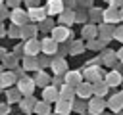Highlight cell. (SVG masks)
<instances>
[{
  "label": "cell",
  "instance_id": "6da1fadb",
  "mask_svg": "<svg viewBox=\"0 0 123 115\" xmlns=\"http://www.w3.org/2000/svg\"><path fill=\"white\" fill-rule=\"evenodd\" d=\"M63 10L62 0H48V13H60Z\"/></svg>",
  "mask_w": 123,
  "mask_h": 115
},
{
  "label": "cell",
  "instance_id": "52a82bcc",
  "mask_svg": "<svg viewBox=\"0 0 123 115\" xmlns=\"http://www.w3.org/2000/svg\"><path fill=\"white\" fill-rule=\"evenodd\" d=\"M37 50H38V46H37L35 42H27V52H29V54H35Z\"/></svg>",
  "mask_w": 123,
  "mask_h": 115
},
{
  "label": "cell",
  "instance_id": "9c48e42d",
  "mask_svg": "<svg viewBox=\"0 0 123 115\" xmlns=\"http://www.w3.org/2000/svg\"><path fill=\"white\" fill-rule=\"evenodd\" d=\"M106 19H110V21H115V19H117V15H115L113 12H108V13H106Z\"/></svg>",
  "mask_w": 123,
  "mask_h": 115
},
{
  "label": "cell",
  "instance_id": "7c38bea8",
  "mask_svg": "<svg viewBox=\"0 0 123 115\" xmlns=\"http://www.w3.org/2000/svg\"><path fill=\"white\" fill-rule=\"evenodd\" d=\"M119 58H121V59H123V50H121V52H119Z\"/></svg>",
  "mask_w": 123,
  "mask_h": 115
},
{
  "label": "cell",
  "instance_id": "277c9868",
  "mask_svg": "<svg viewBox=\"0 0 123 115\" xmlns=\"http://www.w3.org/2000/svg\"><path fill=\"white\" fill-rule=\"evenodd\" d=\"M42 50H44V52H48V54H52V52L56 50L54 38H48V40H44V44H42Z\"/></svg>",
  "mask_w": 123,
  "mask_h": 115
},
{
  "label": "cell",
  "instance_id": "30bf717a",
  "mask_svg": "<svg viewBox=\"0 0 123 115\" xmlns=\"http://www.w3.org/2000/svg\"><path fill=\"white\" fill-rule=\"evenodd\" d=\"M115 34H117V38H121V40H123V29H119Z\"/></svg>",
  "mask_w": 123,
  "mask_h": 115
},
{
  "label": "cell",
  "instance_id": "7a4b0ae2",
  "mask_svg": "<svg viewBox=\"0 0 123 115\" xmlns=\"http://www.w3.org/2000/svg\"><path fill=\"white\" fill-rule=\"evenodd\" d=\"M67 36H69V31L65 27H56L54 29V40H63Z\"/></svg>",
  "mask_w": 123,
  "mask_h": 115
},
{
  "label": "cell",
  "instance_id": "ba28073f",
  "mask_svg": "<svg viewBox=\"0 0 123 115\" xmlns=\"http://www.w3.org/2000/svg\"><path fill=\"white\" fill-rule=\"evenodd\" d=\"M108 80H110L111 84H117V82H119V75H117V73H110V77H108Z\"/></svg>",
  "mask_w": 123,
  "mask_h": 115
},
{
  "label": "cell",
  "instance_id": "8992f818",
  "mask_svg": "<svg viewBox=\"0 0 123 115\" xmlns=\"http://www.w3.org/2000/svg\"><path fill=\"white\" fill-rule=\"evenodd\" d=\"M12 19H13V21H17V23H23V21H25V15H23L21 12H17V10H15V12L12 13Z\"/></svg>",
  "mask_w": 123,
  "mask_h": 115
},
{
  "label": "cell",
  "instance_id": "8fae6325",
  "mask_svg": "<svg viewBox=\"0 0 123 115\" xmlns=\"http://www.w3.org/2000/svg\"><path fill=\"white\" fill-rule=\"evenodd\" d=\"M119 2H121V0H111V4H119Z\"/></svg>",
  "mask_w": 123,
  "mask_h": 115
},
{
  "label": "cell",
  "instance_id": "5b68a950",
  "mask_svg": "<svg viewBox=\"0 0 123 115\" xmlns=\"http://www.w3.org/2000/svg\"><path fill=\"white\" fill-rule=\"evenodd\" d=\"M29 15H31L33 19H40V17H44V12H42L40 8H35V10H33V12L29 13Z\"/></svg>",
  "mask_w": 123,
  "mask_h": 115
},
{
  "label": "cell",
  "instance_id": "3957f363",
  "mask_svg": "<svg viewBox=\"0 0 123 115\" xmlns=\"http://www.w3.org/2000/svg\"><path fill=\"white\" fill-rule=\"evenodd\" d=\"M19 88H21V92H25V94L33 92V80H29V79H23V80L19 82Z\"/></svg>",
  "mask_w": 123,
  "mask_h": 115
}]
</instances>
